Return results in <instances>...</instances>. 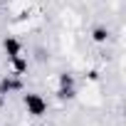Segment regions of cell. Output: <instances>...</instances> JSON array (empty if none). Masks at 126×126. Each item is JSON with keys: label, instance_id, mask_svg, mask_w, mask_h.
<instances>
[{"label": "cell", "instance_id": "6da1fadb", "mask_svg": "<svg viewBox=\"0 0 126 126\" xmlns=\"http://www.w3.org/2000/svg\"><path fill=\"white\" fill-rule=\"evenodd\" d=\"M25 109H27V114H32V116H42V114H47V101L40 96V94H25Z\"/></svg>", "mask_w": 126, "mask_h": 126}, {"label": "cell", "instance_id": "7a4b0ae2", "mask_svg": "<svg viewBox=\"0 0 126 126\" xmlns=\"http://www.w3.org/2000/svg\"><path fill=\"white\" fill-rule=\"evenodd\" d=\"M20 89H22V82L17 77H3V82H0V94H13Z\"/></svg>", "mask_w": 126, "mask_h": 126}, {"label": "cell", "instance_id": "3957f363", "mask_svg": "<svg viewBox=\"0 0 126 126\" xmlns=\"http://www.w3.org/2000/svg\"><path fill=\"white\" fill-rule=\"evenodd\" d=\"M3 47H5V52H8V57H10V59H13V57H17V54L22 52V42H20L17 37H5Z\"/></svg>", "mask_w": 126, "mask_h": 126}, {"label": "cell", "instance_id": "277c9868", "mask_svg": "<svg viewBox=\"0 0 126 126\" xmlns=\"http://www.w3.org/2000/svg\"><path fill=\"white\" fill-rule=\"evenodd\" d=\"M13 72H15V77L25 74V72H27V59H22L20 54H17V57H13Z\"/></svg>", "mask_w": 126, "mask_h": 126}, {"label": "cell", "instance_id": "5b68a950", "mask_svg": "<svg viewBox=\"0 0 126 126\" xmlns=\"http://www.w3.org/2000/svg\"><path fill=\"white\" fill-rule=\"evenodd\" d=\"M92 40H94V42H106V40H109V30L101 27V25L94 27V30H92Z\"/></svg>", "mask_w": 126, "mask_h": 126}, {"label": "cell", "instance_id": "8992f818", "mask_svg": "<svg viewBox=\"0 0 126 126\" xmlns=\"http://www.w3.org/2000/svg\"><path fill=\"white\" fill-rule=\"evenodd\" d=\"M59 87L74 89V77H72V74H59Z\"/></svg>", "mask_w": 126, "mask_h": 126}, {"label": "cell", "instance_id": "52a82bcc", "mask_svg": "<svg viewBox=\"0 0 126 126\" xmlns=\"http://www.w3.org/2000/svg\"><path fill=\"white\" fill-rule=\"evenodd\" d=\"M57 96H59L62 101H69V99H74V89H64V87H59Z\"/></svg>", "mask_w": 126, "mask_h": 126}, {"label": "cell", "instance_id": "ba28073f", "mask_svg": "<svg viewBox=\"0 0 126 126\" xmlns=\"http://www.w3.org/2000/svg\"><path fill=\"white\" fill-rule=\"evenodd\" d=\"M3 96H5V94H0V106H3Z\"/></svg>", "mask_w": 126, "mask_h": 126}]
</instances>
